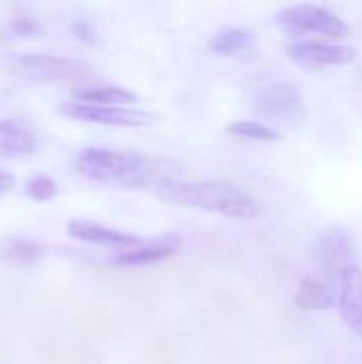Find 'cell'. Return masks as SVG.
<instances>
[{"instance_id": "obj_1", "label": "cell", "mask_w": 362, "mask_h": 364, "mask_svg": "<svg viewBox=\"0 0 362 364\" xmlns=\"http://www.w3.org/2000/svg\"><path fill=\"white\" fill-rule=\"evenodd\" d=\"M77 171L96 183L122 188H164L179 181L181 171L164 158H149L134 151L87 147L75 160Z\"/></svg>"}, {"instance_id": "obj_2", "label": "cell", "mask_w": 362, "mask_h": 364, "mask_svg": "<svg viewBox=\"0 0 362 364\" xmlns=\"http://www.w3.org/2000/svg\"><path fill=\"white\" fill-rule=\"evenodd\" d=\"M158 194L169 203L218 213L230 220H252L260 211L254 196L230 181H175L160 188Z\"/></svg>"}, {"instance_id": "obj_3", "label": "cell", "mask_w": 362, "mask_h": 364, "mask_svg": "<svg viewBox=\"0 0 362 364\" xmlns=\"http://www.w3.org/2000/svg\"><path fill=\"white\" fill-rule=\"evenodd\" d=\"M4 68L15 77L32 83H58L87 73V64L79 58L51 55V53H23L11 58Z\"/></svg>"}, {"instance_id": "obj_4", "label": "cell", "mask_w": 362, "mask_h": 364, "mask_svg": "<svg viewBox=\"0 0 362 364\" xmlns=\"http://www.w3.org/2000/svg\"><path fill=\"white\" fill-rule=\"evenodd\" d=\"M277 23L299 36V34H320L329 38H344L350 34L348 23L331 9L322 4H292L277 13Z\"/></svg>"}, {"instance_id": "obj_5", "label": "cell", "mask_w": 362, "mask_h": 364, "mask_svg": "<svg viewBox=\"0 0 362 364\" xmlns=\"http://www.w3.org/2000/svg\"><path fill=\"white\" fill-rule=\"evenodd\" d=\"M254 113L262 119L286 124V126H299L305 119V102L297 85L277 81L271 83L254 96L252 105Z\"/></svg>"}, {"instance_id": "obj_6", "label": "cell", "mask_w": 362, "mask_h": 364, "mask_svg": "<svg viewBox=\"0 0 362 364\" xmlns=\"http://www.w3.org/2000/svg\"><path fill=\"white\" fill-rule=\"evenodd\" d=\"M62 113L77 122L87 124H100V126H115V128H149L158 124V115L132 109V107H96L85 102H66L62 107Z\"/></svg>"}, {"instance_id": "obj_7", "label": "cell", "mask_w": 362, "mask_h": 364, "mask_svg": "<svg viewBox=\"0 0 362 364\" xmlns=\"http://www.w3.org/2000/svg\"><path fill=\"white\" fill-rule=\"evenodd\" d=\"M286 55L305 68L344 66L356 60V49L350 45H331L322 41H299L286 47Z\"/></svg>"}, {"instance_id": "obj_8", "label": "cell", "mask_w": 362, "mask_h": 364, "mask_svg": "<svg viewBox=\"0 0 362 364\" xmlns=\"http://www.w3.org/2000/svg\"><path fill=\"white\" fill-rule=\"evenodd\" d=\"M339 314L344 324L362 337V269L352 262L339 273Z\"/></svg>"}, {"instance_id": "obj_9", "label": "cell", "mask_w": 362, "mask_h": 364, "mask_svg": "<svg viewBox=\"0 0 362 364\" xmlns=\"http://www.w3.org/2000/svg\"><path fill=\"white\" fill-rule=\"evenodd\" d=\"M66 232L73 239H79L90 245H100V247H113V250H134L139 247L145 239L128 232H119L113 228H107L102 224L90 222V220H68L66 222Z\"/></svg>"}, {"instance_id": "obj_10", "label": "cell", "mask_w": 362, "mask_h": 364, "mask_svg": "<svg viewBox=\"0 0 362 364\" xmlns=\"http://www.w3.org/2000/svg\"><path fill=\"white\" fill-rule=\"evenodd\" d=\"M181 247V235L166 232L156 239H145L139 247L117 254L111 262L117 267H149L175 256Z\"/></svg>"}, {"instance_id": "obj_11", "label": "cell", "mask_w": 362, "mask_h": 364, "mask_svg": "<svg viewBox=\"0 0 362 364\" xmlns=\"http://www.w3.org/2000/svg\"><path fill=\"white\" fill-rule=\"evenodd\" d=\"M316 254H318V260H320L322 269L331 277H337V279H339V273L348 264L354 262L352 260V243H350V237L341 228H337V226L326 228L318 237Z\"/></svg>"}, {"instance_id": "obj_12", "label": "cell", "mask_w": 362, "mask_h": 364, "mask_svg": "<svg viewBox=\"0 0 362 364\" xmlns=\"http://www.w3.org/2000/svg\"><path fill=\"white\" fill-rule=\"evenodd\" d=\"M207 47L215 55L233 58V60H241V62H252L258 58L256 36L247 28H222L209 38Z\"/></svg>"}, {"instance_id": "obj_13", "label": "cell", "mask_w": 362, "mask_h": 364, "mask_svg": "<svg viewBox=\"0 0 362 364\" xmlns=\"http://www.w3.org/2000/svg\"><path fill=\"white\" fill-rule=\"evenodd\" d=\"M36 136L15 119H0V156L26 158L36 151Z\"/></svg>"}, {"instance_id": "obj_14", "label": "cell", "mask_w": 362, "mask_h": 364, "mask_svg": "<svg viewBox=\"0 0 362 364\" xmlns=\"http://www.w3.org/2000/svg\"><path fill=\"white\" fill-rule=\"evenodd\" d=\"M73 96L77 102L96 107H130L137 102V94L119 85H96V87H75Z\"/></svg>"}, {"instance_id": "obj_15", "label": "cell", "mask_w": 362, "mask_h": 364, "mask_svg": "<svg viewBox=\"0 0 362 364\" xmlns=\"http://www.w3.org/2000/svg\"><path fill=\"white\" fill-rule=\"evenodd\" d=\"M294 305L301 311H329L335 307V296L326 284L307 277L299 284V290L294 294Z\"/></svg>"}, {"instance_id": "obj_16", "label": "cell", "mask_w": 362, "mask_h": 364, "mask_svg": "<svg viewBox=\"0 0 362 364\" xmlns=\"http://www.w3.org/2000/svg\"><path fill=\"white\" fill-rule=\"evenodd\" d=\"M226 132L237 139H247V141H260V143H273L280 141V132L258 119H237L226 126Z\"/></svg>"}, {"instance_id": "obj_17", "label": "cell", "mask_w": 362, "mask_h": 364, "mask_svg": "<svg viewBox=\"0 0 362 364\" xmlns=\"http://www.w3.org/2000/svg\"><path fill=\"white\" fill-rule=\"evenodd\" d=\"M58 192H60L58 183L47 175H34L26 181V194L36 203L51 200L53 196H58Z\"/></svg>"}, {"instance_id": "obj_18", "label": "cell", "mask_w": 362, "mask_h": 364, "mask_svg": "<svg viewBox=\"0 0 362 364\" xmlns=\"http://www.w3.org/2000/svg\"><path fill=\"white\" fill-rule=\"evenodd\" d=\"M41 256V245L32 243V241H15L9 245L4 258L11 262V264H32L36 262Z\"/></svg>"}, {"instance_id": "obj_19", "label": "cell", "mask_w": 362, "mask_h": 364, "mask_svg": "<svg viewBox=\"0 0 362 364\" xmlns=\"http://www.w3.org/2000/svg\"><path fill=\"white\" fill-rule=\"evenodd\" d=\"M41 32H43L41 23L30 19V17L15 19L9 26V36L11 38H36V36H41Z\"/></svg>"}, {"instance_id": "obj_20", "label": "cell", "mask_w": 362, "mask_h": 364, "mask_svg": "<svg viewBox=\"0 0 362 364\" xmlns=\"http://www.w3.org/2000/svg\"><path fill=\"white\" fill-rule=\"evenodd\" d=\"M73 34H75L79 41H83V43H96V32H94V28H92L87 21H83V19H77V21L73 23Z\"/></svg>"}, {"instance_id": "obj_21", "label": "cell", "mask_w": 362, "mask_h": 364, "mask_svg": "<svg viewBox=\"0 0 362 364\" xmlns=\"http://www.w3.org/2000/svg\"><path fill=\"white\" fill-rule=\"evenodd\" d=\"M13 186H15V177H13L11 173L0 171V196H2V194H6Z\"/></svg>"}]
</instances>
